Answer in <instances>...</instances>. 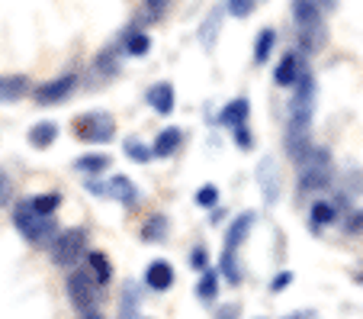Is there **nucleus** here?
<instances>
[{
    "label": "nucleus",
    "mask_w": 363,
    "mask_h": 319,
    "mask_svg": "<svg viewBox=\"0 0 363 319\" xmlns=\"http://www.w3.org/2000/svg\"><path fill=\"white\" fill-rule=\"evenodd\" d=\"M13 226H16V232H20L26 242H33V245H52L55 242V236H58L55 216L39 213L29 200H20L13 207Z\"/></svg>",
    "instance_id": "obj_1"
},
{
    "label": "nucleus",
    "mask_w": 363,
    "mask_h": 319,
    "mask_svg": "<svg viewBox=\"0 0 363 319\" xmlns=\"http://www.w3.org/2000/svg\"><path fill=\"white\" fill-rule=\"evenodd\" d=\"M335 161H331L328 148H318L312 146L308 155L302 158L299 165V190L302 194H322V190L335 188Z\"/></svg>",
    "instance_id": "obj_2"
},
{
    "label": "nucleus",
    "mask_w": 363,
    "mask_h": 319,
    "mask_svg": "<svg viewBox=\"0 0 363 319\" xmlns=\"http://www.w3.org/2000/svg\"><path fill=\"white\" fill-rule=\"evenodd\" d=\"M87 232L84 229H62L55 236V242L48 245V255H52V264L65 271L81 268V258H87Z\"/></svg>",
    "instance_id": "obj_3"
},
{
    "label": "nucleus",
    "mask_w": 363,
    "mask_h": 319,
    "mask_svg": "<svg viewBox=\"0 0 363 319\" xmlns=\"http://www.w3.org/2000/svg\"><path fill=\"white\" fill-rule=\"evenodd\" d=\"M65 291H68V300L74 303V310L81 313H96V306H100V291L103 287L96 284V278L90 274L87 268H74L68 271V281H65Z\"/></svg>",
    "instance_id": "obj_4"
},
{
    "label": "nucleus",
    "mask_w": 363,
    "mask_h": 319,
    "mask_svg": "<svg viewBox=\"0 0 363 319\" xmlns=\"http://www.w3.org/2000/svg\"><path fill=\"white\" fill-rule=\"evenodd\" d=\"M71 129H74L77 142L103 146V142H113V136H116V119L106 110H90V113H84V117H77L74 123H71Z\"/></svg>",
    "instance_id": "obj_5"
},
{
    "label": "nucleus",
    "mask_w": 363,
    "mask_h": 319,
    "mask_svg": "<svg viewBox=\"0 0 363 319\" xmlns=\"http://www.w3.org/2000/svg\"><path fill=\"white\" fill-rule=\"evenodd\" d=\"M77 84H81L77 75H62V77H55V81H45V84H39V87H33V100L39 107H55L74 94Z\"/></svg>",
    "instance_id": "obj_6"
},
{
    "label": "nucleus",
    "mask_w": 363,
    "mask_h": 319,
    "mask_svg": "<svg viewBox=\"0 0 363 319\" xmlns=\"http://www.w3.org/2000/svg\"><path fill=\"white\" fill-rule=\"evenodd\" d=\"M90 190H94L96 197H113V200H119L123 207H135L138 203L135 180H129L125 174H113L106 184H90Z\"/></svg>",
    "instance_id": "obj_7"
},
{
    "label": "nucleus",
    "mask_w": 363,
    "mask_h": 319,
    "mask_svg": "<svg viewBox=\"0 0 363 319\" xmlns=\"http://www.w3.org/2000/svg\"><path fill=\"white\" fill-rule=\"evenodd\" d=\"M174 281H177V274H174V264L164 261V258H155V261L145 268V287L155 293H167L174 287Z\"/></svg>",
    "instance_id": "obj_8"
},
{
    "label": "nucleus",
    "mask_w": 363,
    "mask_h": 319,
    "mask_svg": "<svg viewBox=\"0 0 363 319\" xmlns=\"http://www.w3.org/2000/svg\"><path fill=\"white\" fill-rule=\"evenodd\" d=\"M344 213H347V210L337 200H315L312 210H308V229L318 232V229H325V226H337Z\"/></svg>",
    "instance_id": "obj_9"
},
{
    "label": "nucleus",
    "mask_w": 363,
    "mask_h": 319,
    "mask_svg": "<svg viewBox=\"0 0 363 319\" xmlns=\"http://www.w3.org/2000/svg\"><path fill=\"white\" fill-rule=\"evenodd\" d=\"M302 75H306V68H302V58L296 55V52H286V55L280 58V65L274 68V81H277V87H283V90L286 87L293 90Z\"/></svg>",
    "instance_id": "obj_10"
},
{
    "label": "nucleus",
    "mask_w": 363,
    "mask_h": 319,
    "mask_svg": "<svg viewBox=\"0 0 363 319\" xmlns=\"http://www.w3.org/2000/svg\"><path fill=\"white\" fill-rule=\"evenodd\" d=\"M180 146H184V129L167 126V129L158 132V139H155L151 152H155V158H174V155L180 152Z\"/></svg>",
    "instance_id": "obj_11"
},
{
    "label": "nucleus",
    "mask_w": 363,
    "mask_h": 319,
    "mask_svg": "<svg viewBox=\"0 0 363 319\" xmlns=\"http://www.w3.org/2000/svg\"><path fill=\"white\" fill-rule=\"evenodd\" d=\"M148 104H151V110L158 113V117H171V113H174V104H177L174 84H167V81L155 84V87L148 90Z\"/></svg>",
    "instance_id": "obj_12"
},
{
    "label": "nucleus",
    "mask_w": 363,
    "mask_h": 319,
    "mask_svg": "<svg viewBox=\"0 0 363 319\" xmlns=\"http://www.w3.org/2000/svg\"><path fill=\"white\" fill-rule=\"evenodd\" d=\"M84 268L94 274L100 287H106L113 281V261H110V255H106V252H100V249H90L87 252V258H84Z\"/></svg>",
    "instance_id": "obj_13"
},
{
    "label": "nucleus",
    "mask_w": 363,
    "mask_h": 319,
    "mask_svg": "<svg viewBox=\"0 0 363 319\" xmlns=\"http://www.w3.org/2000/svg\"><path fill=\"white\" fill-rule=\"evenodd\" d=\"M29 77L26 75H0V104H13V100L29 94Z\"/></svg>",
    "instance_id": "obj_14"
},
{
    "label": "nucleus",
    "mask_w": 363,
    "mask_h": 319,
    "mask_svg": "<svg viewBox=\"0 0 363 319\" xmlns=\"http://www.w3.org/2000/svg\"><path fill=\"white\" fill-rule=\"evenodd\" d=\"M251 229H254V213H241V216H235V222L228 226V232H225V249L238 252L241 245H245V239L251 236Z\"/></svg>",
    "instance_id": "obj_15"
},
{
    "label": "nucleus",
    "mask_w": 363,
    "mask_h": 319,
    "mask_svg": "<svg viewBox=\"0 0 363 319\" xmlns=\"http://www.w3.org/2000/svg\"><path fill=\"white\" fill-rule=\"evenodd\" d=\"M247 113H251V100H247V97H235L232 104H225L219 123L228 126V129H238V126H247Z\"/></svg>",
    "instance_id": "obj_16"
},
{
    "label": "nucleus",
    "mask_w": 363,
    "mask_h": 319,
    "mask_svg": "<svg viewBox=\"0 0 363 319\" xmlns=\"http://www.w3.org/2000/svg\"><path fill=\"white\" fill-rule=\"evenodd\" d=\"M167 232H171V220L164 213H151L148 220L142 222V242H164Z\"/></svg>",
    "instance_id": "obj_17"
},
{
    "label": "nucleus",
    "mask_w": 363,
    "mask_h": 319,
    "mask_svg": "<svg viewBox=\"0 0 363 319\" xmlns=\"http://www.w3.org/2000/svg\"><path fill=\"white\" fill-rule=\"evenodd\" d=\"M325 42H328V29H325V23H315V26L299 29V49L308 52V55H315Z\"/></svg>",
    "instance_id": "obj_18"
},
{
    "label": "nucleus",
    "mask_w": 363,
    "mask_h": 319,
    "mask_svg": "<svg viewBox=\"0 0 363 319\" xmlns=\"http://www.w3.org/2000/svg\"><path fill=\"white\" fill-rule=\"evenodd\" d=\"M123 52L132 58H145L151 52V36L145 33V29H129V33L123 36Z\"/></svg>",
    "instance_id": "obj_19"
},
{
    "label": "nucleus",
    "mask_w": 363,
    "mask_h": 319,
    "mask_svg": "<svg viewBox=\"0 0 363 319\" xmlns=\"http://www.w3.org/2000/svg\"><path fill=\"white\" fill-rule=\"evenodd\" d=\"M55 139H58V123H52V119H39L29 129V146L33 148H48Z\"/></svg>",
    "instance_id": "obj_20"
},
{
    "label": "nucleus",
    "mask_w": 363,
    "mask_h": 319,
    "mask_svg": "<svg viewBox=\"0 0 363 319\" xmlns=\"http://www.w3.org/2000/svg\"><path fill=\"white\" fill-rule=\"evenodd\" d=\"M274 45H277V33L274 29H261L257 39H254V65H267L270 55H274Z\"/></svg>",
    "instance_id": "obj_21"
},
{
    "label": "nucleus",
    "mask_w": 363,
    "mask_h": 319,
    "mask_svg": "<svg viewBox=\"0 0 363 319\" xmlns=\"http://www.w3.org/2000/svg\"><path fill=\"white\" fill-rule=\"evenodd\" d=\"M196 297L203 300V303H216V297H219V271H203L199 274V284H196Z\"/></svg>",
    "instance_id": "obj_22"
},
{
    "label": "nucleus",
    "mask_w": 363,
    "mask_h": 319,
    "mask_svg": "<svg viewBox=\"0 0 363 319\" xmlns=\"http://www.w3.org/2000/svg\"><path fill=\"white\" fill-rule=\"evenodd\" d=\"M219 268H222V278L228 281V284H235L238 287L241 284V261H238V255H235L232 249H222V258H219Z\"/></svg>",
    "instance_id": "obj_23"
},
{
    "label": "nucleus",
    "mask_w": 363,
    "mask_h": 319,
    "mask_svg": "<svg viewBox=\"0 0 363 319\" xmlns=\"http://www.w3.org/2000/svg\"><path fill=\"white\" fill-rule=\"evenodd\" d=\"M113 161H110V155H103V152H94V155H81V158L74 161V168L77 171H84V174H103L106 168H110Z\"/></svg>",
    "instance_id": "obj_24"
},
{
    "label": "nucleus",
    "mask_w": 363,
    "mask_h": 319,
    "mask_svg": "<svg viewBox=\"0 0 363 319\" xmlns=\"http://www.w3.org/2000/svg\"><path fill=\"white\" fill-rule=\"evenodd\" d=\"M29 203H33L39 213L55 216V210L62 207V194H58V190H48V194H35V197H29Z\"/></svg>",
    "instance_id": "obj_25"
},
{
    "label": "nucleus",
    "mask_w": 363,
    "mask_h": 319,
    "mask_svg": "<svg viewBox=\"0 0 363 319\" xmlns=\"http://www.w3.org/2000/svg\"><path fill=\"white\" fill-rule=\"evenodd\" d=\"M337 226H341L344 236H360V232H363V210H347V213L341 216V222H337Z\"/></svg>",
    "instance_id": "obj_26"
},
{
    "label": "nucleus",
    "mask_w": 363,
    "mask_h": 319,
    "mask_svg": "<svg viewBox=\"0 0 363 319\" xmlns=\"http://www.w3.org/2000/svg\"><path fill=\"white\" fill-rule=\"evenodd\" d=\"M138 310V291L132 284L123 287V306H119V319H135Z\"/></svg>",
    "instance_id": "obj_27"
},
{
    "label": "nucleus",
    "mask_w": 363,
    "mask_h": 319,
    "mask_svg": "<svg viewBox=\"0 0 363 319\" xmlns=\"http://www.w3.org/2000/svg\"><path fill=\"white\" fill-rule=\"evenodd\" d=\"M125 155H129L132 161H138V165H148V161L155 158V152H151L145 142H138V139H129V142H125Z\"/></svg>",
    "instance_id": "obj_28"
},
{
    "label": "nucleus",
    "mask_w": 363,
    "mask_h": 319,
    "mask_svg": "<svg viewBox=\"0 0 363 319\" xmlns=\"http://www.w3.org/2000/svg\"><path fill=\"white\" fill-rule=\"evenodd\" d=\"M257 178L264 180V190H267V200L274 203L277 200V174H274V161H264L261 165V171H257Z\"/></svg>",
    "instance_id": "obj_29"
},
{
    "label": "nucleus",
    "mask_w": 363,
    "mask_h": 319,
    "mask_svg": "<svg viewBox=\"0 0 363 319\" xmlns=\"http://www.w3.org/2000/svg\"><path fill=\"white\" fill-rule=\"evenodd\" d=\"M219 23H222V13H213L209 20L203 23V29H199V36H203V45H209V49L216 45V33H219Z\"/></svg>",
    "instance_id": "obj_30"
},
{
    "label": "nucleus",
    "mask_w": 363,
    "mask_h": 319,
    "mask_svg": "<svg viewBox=\"0 0 363 319\" xmlns=\"http://www.w3.org/2000/svg\"><path fill=\"white\" fill-rule=\"evenodd\" d=\"M196 203L203 210H213L216 203H219V188H216V184H203V188L196 190Z\"/></svg>",
    "instance_id": "obj_31"
},
{
    "label": "nucleus",
    "mask_w": 363,
    "mask_h": 319,
    "mask_svg": "<svg viewBox=\"0 0 363 319\" xmlns=\"http://www.w3.org/2000/svg\"><path fill=\"white\" fill-rule=\"evenodd\" d=\"M232 136H235V142H238V148H245V152H251V148H254V136H251V129H247V126L232 129Z\"/></svg>",
    "instance_id": "obj_32"
},
{
    "label": "nucleus",
    "mask_w": 363,
    "mask_h": 319,
    "mask_svg": "<svg viewBox=\"0 0 363 319\" xmlns=\"http://www.w3.org/2000/svg\"><path fill=\"white\" fill-rule=\"evenodd\" d=\"M190 264L199 271V274H203V271H209V255H206L203 245H196V249L190 252Z\"/></svg>",
    "instance_id": "obj_33"
},
{
    "label": "nucleus",
    "mask_w": 363,
    "mask_h": 319,
    "mask_svg": "<svg viewBox=\"0 0 363 319\" xmlns=\"http://www.w3.org/2000/svg\"><path fill=\"white\" fill-rule=\"evenodd\" d=\"M142 4H145V10H148V16H155V20L164 16V10L171 7V0H142Z\"/></svg>",
    "instance_id": "obj_34"
},
{
    "label": "nucleus",
    "mask_w": 363,
    "mask_h": 319,
    "mask_svg": "<svg viewBox=\"0 0 363 319\" xmlns=\"http://www.w3.org/2000/svg\"><path fill=\"white\" fill-rule=\"evenodd\" d=\"M228 10H232L235 16H251L254 0H228Z\"/></svg>",
    "instance_id": "obj_35"
},
{
    "label": "nucleus",
    "mask_w": 363,
    "mask_h": 319,
    "mask_svg": "<svg viewBox=\"0 0 363 319\" xmlns=\"http://www.w3.org/2000/svg\"><path fill=\"white\" fill-rule=\"evenodd\" d=\"M10 197H13V184H10L7 174L0 171V207H4V203H7Z\"/></svg>",
    "instance_id": "obj_36"
},
{
    "label": "nucleus",
    "mask_w": 363,
    "mask_h": 319,
    "mask_svg": "<svg viewBox=\"0 0 363 319\" xmlns=\"http://www.w3.org/2000/svg\"><path fill=\"white\" fill-rule=\"evenodd\" d=\"M289 284H293V274H289V271H280V274H277V278H274V284H270V291H274V293H280L283 287H289Z\"/></svg>",
    "instance_id": "obj_37"
},
{
    "label": "nucleus",
    "mask_w": 363,
    "mask_h": 319,
    "mask_svg": "<svg viewBox=\"0 0 363 319\" xmlns=\"http://www.w3.org/2000/svg\"><path fill=\"white\" fill-rule=\"evenodd\" d=\"M238 306L235 303H225V306H219V310H216V319H238Z\"/></svg>",
    "instance_id": "obj_38"
},
{
    "label": "nucleus",
    "mask_w": 363,
    "mask_h": 319,
    "mask_svg": "<svg viewBox=\"0 0 363 319\" xmlns=\"http://www.w3.org/2000/svg\"><path fill=\"white\" fill-rule=\"evenodd\" d=\"M286 319H318V313L315 310H296V313H289Z\"/></svg>",
    "instance_id": "obj_39"
},
{
    "label": "nucleus",
    "mask_w": 363,
    "mask_h": 319,
    "mask_svg": "<svg viewBox=\"0 0 363 319\" xmlns=\"http://www.w3.org/2000/svg\"><path fill=\"white\" fill-rule=\"evenodd\" d=\"M81 319H106V316H100V313H84Z\"/></svg>",
    "instance_id": "obj_40"
},
{
    "label": "nucleus",
    "mask_w": 363,
    "mask_h": 319,
    "mask_svg": "<svg viewBox=\"0 0 363 319\" xmlns=\"http://www.w3.org/2000/svg\"><path fill=\"white\" fill-rule=\"evenodd\" d=\"M354 281H357V284H363V268H360V271H357V274H354Z\"/></svg>",
    "instance_id": "obj_41"
}]
</instances>
